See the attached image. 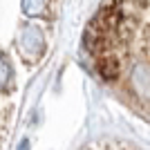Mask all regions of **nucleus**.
<instances>
[{
    "instance_id": "nucleus-3",
    "label": "nucleus",
    "mask_w": 150,
    "mask_h": 150,
    "mask_svg": "<svg viewBox=\"0 0 150 150\" xmlns=\"http://www.w3.org/2000/svg\"><path fill=\"white\" fill-rule=\"evenodd\" d=\"M85 150H134V148H128V146H119V144H96V146H90Z\"/></svg>"
},
{
    "instance_id": "nucleus-2",
    "label": "nucleus",
    "mask_w": 150,
    "mask_h": 150,
    "mask_svg": "<svg viewBox=\"0 0 150 150\" xmlns=\"http://www.w3.org/2000/svg\"><path fill=\"white\" fill-rule=\"evenodd\" d=\"M43 7H45L43 0H23V9H25V13H29V16L40 13V11H43Z\"/></svg>"
},
{
    "instance_id": "nucleus-1",
    "label": "nucleus",
    "mask_w": 150,
    "mask_h": 150,
    "mask_svg": "<svg viewBox=\"0 0 150 150\" xmlns=\"http://www.w3.org/2000/svg\"><path fill=\"white\" fill-rule=\"evenodd\" d=\"M40 34L36 31V27H27L25 29V34L20 36V45L25 47V50H29V52H34V50H38L40 47Z\"/></svg>"
}]
</instances>
